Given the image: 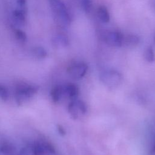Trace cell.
Segmentation results:
<instances>
[{"label": "cell", "mask_w": 155, "mask_h": 155, "mask_svg": "<svg viewBox=\"0 0 155 155\" xmlns=\"http://www.w3.org/2000/svg\"><path fill=\"white\" fill-rule=\"evenodd\" d=\"M51 10L59 23L68 26L71 23L70 13L62 0H48Z\"/></svg>", "instance_id": "6da1fadb"}, {"label": "cell", "mask_w": 155, "mask_h": 155, "mask_svg": "<svg viewBox=\"0 0 155 155\" xmlns=\"http://www.w3.org/2000/svg\"><path fill=\"white\" fill-rule=\"evenodd\" d=\"M38 90L36 85H30L26 83L18 84L15 90V97L18 105L22 104L25 100L31 97Z\"/></svg>", "instance_id": "7a4b0ae2"}, {"label": "cell", "mask_w": 155, "mask_h": 155, "mask_svg": "<svg viewBox=\"0 0 155 155\" xmlns=\"http://www.w3.org/2000/svg\"><path fill=\"white\" fill-rule=\"evenodd\" d=\"M101 81L108 87L118 85L122 81V77L116 70H108L104 71L100 76Z\"/></svg>", "instance_id": "3957f363"}, {"label": "cell", "mask_w": 155, "mask_h": 155, "mask_svg": "<svg viewBox=\"0 0 155 155\" xmlns=\"http://www.w3.org/2000/svg\"><path fill=\"white\" fill-rule=\"evenodd\" d=\"M88 70V66L84 62H75L70 64L67 68V72L70 77L79 79L84 77Z\"/></svg>", "instance_id": "277c9868"}, {"label": "cell", "mask_w": 155, "mask_h": 155, "mask_svg": "<svg viewBox=\"0 0 155 155\" xmlns=\"http://www.w3.org/2000/svg\"><path fill=\"white\" fill-rule=\"evenodd\" d=\"M124 35L119 31H110L104 36V41L108 45L113 47H120L123 45Z\"/></svg>", "instance_id": "5b68a950"}, {"label": "cell", "mask_w": 155, "mask_h": 155, "mask_svg": "<svg viewBox=\"0 0 155 155\" xmlns=\"http://www.w3.org/2000/svg\"><path fill=\"white\" fill-rule=\"evenodd\" d=\"M26 8H19L15 9L12 12L13 22L19 26H23L27 23V15Z\"/></svg>", "instance_id": "8992f818"}, {"label": "cell", "mask_w": 155, "mask_h": 155, "mask_svg": "<svg viewBox=\"0 0 155 155\" xmlns=\"http://www.w3.org/2000/svg\"><path fill=\"white\" fill-rule=\"evenodd\" d=\"M63 94L71 99H76L79 94L78 87L73 83H67L62 86Z\"/></svg>", "instance_id": "52a82bcc"}, {"label": "cell", "mask_w": 155, "mask_h": 155, "mask_svg": "<svg viewBox=\"0 0 155 155\" xmlns=\"http://www.w3.org/2000/svg\"><path fill=\"white\" fill-rule=\"evenodd\" d=\"M53 45L56 47H66L69 45V39L64 33H58L51 39Z\"/></svg>", "instance_id": "ba28073f"}, {"label": "cell", "mask_w": 155, "mask_h": 155, "mask_svg": "<svg viewBox=\"0 0 155 155\" xmlns=\"http://www.w3.org/2000/svg\"><path fill=\"white\" fill-rule=\"evenodd\" d=\"M97 16L99 19L104 23L108 22L110 19L108 9L104 5H101L97 8Z\"/></svg>", "instance_id": "9c48e42d"}, {"label": "cell", "mask_w": 155, "mask_h": 155, "mask_svg": "<svg viewBox=\"0 0 155 155\" xmlns=\"http://www.w3.org/2000/svg\"><path fill=\"white\" fill-rule=\"evenodd\" d=\"M68 111L71 117L76 119L79 117V113H81L80 109L78 105L76 99L72 100L68 105Z\"/></svg>", "instance_id": "30bf717a"}, {"label": "cell", "mask_w": 155, "mask_h": 155, "mask_svg": "<svg viewBox=\"0 0 155 155\" xmlns=\"http://www.w3.org/2000/svg\"><path fill=\"white\" fill-rule=\"evenodd\" d=\"M140 39L139 36L133 34H128L124 36L123 45L125 44L128 47H133L139 44Z\"/></svg>", "instance_id": "8fae6325"}, {"label": "cell", "mask_w": 155, "mask_h": 155, "mask_svg": "<svg viewBox=\"0 0 155 155\" xmlns=\"http://www.w3.org/2000/svg\"><path fill=\"white\" fill-rule=\"evenodd\" d=\"M51 97L54 102H58L60 101L63 94L62 86L56 85L51 90Z\"/></svg>", "instance_id": "7c38bea8"}, {"label": "cell", "mask_w": 155, "mask_h": 155, "mask_svg": "<svg viewBox=\"0 0 155 155\" xmlns=\"http://www.w3.org/2000/svg\"><path fill=\"white\" fill-rule=\"evenodd\" d=\"M32 54L38 59H44L47 56V51L42 46H35L31 48Z\"/></svg>", "instance_id": "4fadbf2b"}, {"label": "cell", "mask_w": 155, "mask_h": 155, "mask_svg": "<svg viewBox=\"0 0 155 155\" xmlns=\"http://www.w3.org/2000/svg\"><path fill=\"white\" fill-rule=\"evenodd\" d=\"M15 148L8 143H2L0 145V152L3 155H15Z\"/></svg>", "instance_id": "5bb4252c"}, {"label": "cell", "mask_w": 155, "mask_h": 155, "mask_svg": "<svg viewBox=\"0 0 155 155\" xmlns=\"http://www.w3.org/2000/svg\"><path fill=\"white\" fill-rule=\"evenodd\" d=\"M32 155H44L45 151L42 144V142H35L31 147Z\"/></svg>", "instance_id": "9a60e30c"}, {"label": "cell", "mask_w": 155, "mask_h": 155, "mask_svg": "<svg viewBox=\"0 0 155 155\" xmlns=\"http://www.w3.org/2000/svg\"><path fill=\"white\" fill-rule=\"evenodd\" d=\"M14 35L16 40L20 43H25L27 40V36L26 33L20 28H15L14 30Z\"/></svg>", "instance_id": "2e32d148"}, {"label": "cell", "mask_w": 155, "mask_h": 155, "mask_svg": "<svg viewBox=\"0 0 155 155\" xmlns=\"http://www.w3.org/2000/svg\"><path fill=\"white\" fill-rule=\"evenodd\" d=\"M144 58L148 62H153L155 61V54L151 46L146 48L144 52Z\"/></svg>", "instance_id": "e0dca14e"}, {"label": "cell", "mask_w": 155, "mask_h": 155, "mask_svg": "<svg viewBox=\"0 0 155 155\" xmlns=\"http://www.w3.org/2000/svg\"><path fill=\"white\" fill-rule=\"evenodd\" d=\"M9 96L10 94L8 88L5 86L0 84V98L4 101H6L8 99Z\"/></svg>", "instance_id": "ac0fdd59"}, {"label": "cell", "mask_w": 155, "mask_h": 155, "mask_svg": "<svg viewBox=\"0 0 155 155\" xmlns=\"http://www.w3.org/2000/svg\"><path fill=\"white\" fill-rule=\"evenodd\" d=\"M82 10L86 13H88L91 10V0H79Z\"/></svg>", "instance_id": "d6986e66"}, {"label": "cell", "mask_w": 155, "mask_h": 155, "mask_svg": "<svg viewBox=\"0 0 155 155\" xmlns=\"http://www.w3.org/2000/svg\"><path fill=\"white\" fill-rule=\"evenodd\" d=\"M42 144L43 145V147L44 148V150L45 151V153H49V154H55L56 150L53 145L47 142H42Z\"/></svg>", "instance_id": "ffe728a7"}, {"label": "cell", "mask_w": 155, "mask_h": 155, "mask_svg": "<svg viewBox=\"0 0 155 155\" xmlns=\"http://www.w3.org/2000/svg\"><path fill=\"white\" fill-rule=\"evenodd\" d=\"M76 101H77V104H78V105L80 109V111H81V113L82 114H85L86 113L87 111V107L85 104V103L81 101V100H77L76 99Z\"/></svg>", "instance_id": "44dd1931"}, {"label": "cell", "mask_w": 155, "mask_h": 155, "mask_svg": "<svg viewBox=\"0 0 155 155\" xmlns=\"http://www.w3.org/2000/svg\"><path fill=\"white\" fill-rule=\"evenodd\" d=\"M16 4L19 8H26L27 0H16Z\"/></svg>", "instance_id": "7402d4cb"}, {"label": "cell", "mask_w": 155, "mask_h": 155, "mask_svg": "<svg viewBox=\"0 0 155 155\" xmlns=\"http://www.w3.org/2000/svg\"><path fill=\"white\" fill-rule=\"evenodd\" d=\"M57 130H58V133H59L60 135L64 136V135L66 134V131H65L64 128L62 125H58L57 126Z\"/></svg>", "instance_id": "603a6c76"}, {"label": "cell", "mask_w": 155, "mask_h": 155, "mask_svg": "<svg viewBox=\"0 0 155 155\" xmlns=\"http://www.w3.org/2000/svg\"><path fill=\"white\" fill-rule=\"evenodd\" d=\"M28 154H29L28 150L26 147H24L21 150L19 155H28Z\"/></svg>", "instance_id": "cb8c5ba5"}, {"label": "cell", "mask_w": 155, "mask_h": 155, "mask_svg": "<svg viewBox=\"0 0 155 155\" xmlns=\"http://www.w3.org/2000/svg\"><path fill=\"white\" fill-rule=\"evenodd\" d=\"M152 152H153V153H155V141H154V143L152 147Z\"/></svg>", "instance_id": "d4e9b609"}, {"label": "cell", "mask_w": 155, "mask_h": 155, "mask_svg": "<svg viewBox=\"0 0 155 155\" xmlns=\"http://www.w3.org/2000/svg\"><path fill=\"white\" fill-rule=\"evenodd\" d=\"M154 43H155V36H154Z\"/></svg>", "instance_id": "484cf974"}]
</instances>
